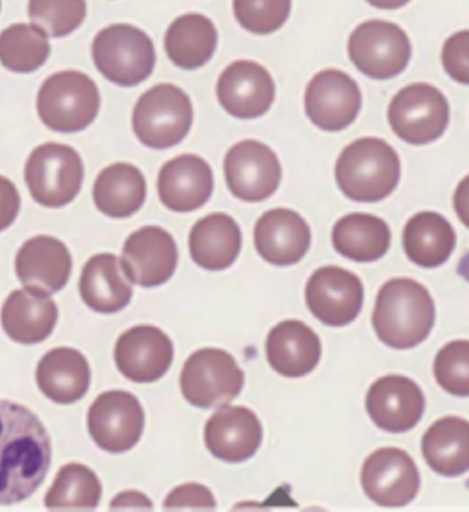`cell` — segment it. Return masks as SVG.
<instances>
[{
    "label": "cell",
    "mask_w": 469,
    "mask_h": 512,
    "mask_svg": "<svg viewBox=\"0 0 469 512\" xmlns=\"http://www.w3.org/2000/svg\"><path fill=\"white\" fill-rule=\"evenodd\" d=\"M50 466V436L38 416L24 405L0 400V506L31 497Z\"/></svg>",
    "instance_id": "1"
},
{
    "label": "cell",
    "mask_w": 469,
    "mask_h": 512,
    "mask_svg": "<svg viewBox=\"0 0 469 512\" xmlns=\"http://www.w3.org/2000/svg\"><path fill=\"white\" fill-rule=\"evenodd\" d=\"M372 323L383 344L394 349L415 348L434 327V301L419 282L391 279L376 298Z\"/></svg>",
    "instance_id": "2"
},
{
    "label": "cell",
    "mask_w": 469,
    "mask_h": 512,
    "mask_svg": "<svg viewBox=\"0 0 469 512\" xmlns=\"http://www.w3.org/2000/svg\"><path fill=\"white\" fill-rule=\"evenodd\" d=\"M335 178L339 189L350 200L382 201L400 182V157L382 139H358L350 143L336 161Z\"/></svg>",
    "instance_id": "3"
},
{
    "label": "cell",
    "mask_w": 469,
    "mask_h": 512,
    "mask_svg": "<svg viewBox=\"0 0 469 512\" xmlns=\"http://www.w3.org/2000/svg\"><path fill=\"white\" fill-rule=\"evenodd\" d=\"M101 97L90 76L81 72L55 73L44 81L38 95L40 120L57 132L83 131L98 116Z\"/></svg>",
    "instance_id": "4"
},
{
    "label": "cell",
    "mask_w": 469,
    "mask_h": 512,
    "mask_svg": "<svg viewBox=\"0 0 469 512\" xmlns=\"http://www.w3.org/2000/svg\"><path fill=\"white\" fill-rule=\"evenodd\" d=\"M92 58L107 80L117 86L134 87L154 71V44L139 28L110 25L95 36Z\"/></svg>",
    "instance_id": "5"
},
{
    "label": "cell",
    "mask_w": 469,
    "mask_h": 512,
    "mask_svg": "<svg viewBox=\"0 0 469 512\" xmlns=\"http://www.w3.org/2000/svg\"><path fill=\"white\" fill-rule=\"evenodd\" d=\"M132 125L139 141L151 149L179 145L191 130L190 98L172 84L150 88L136 103Z\"/></svg>",
    "instance_id": "6"
},
{
    "label": "cell",
    "mask_w": 469,
    "mask_h": 512,
    "mask_svg": "<svg viewBox=\"0 0 469 512\" xmlns=\"http://www.w3.org/2000/svg\"><path fill=\"white\" fill-rule=\"evenodd\" d=\"M84 165L73 147L44 143L25 165V182L33 200L46 208H62L80 193Z\"/></svg>",
    "instance_id": "7"
},
{
    "label": "cell",
    "mask_w": 469,
    "mask_h": 512,
    "mask_svg": "<svg viewBox=\"0 0 469 512\" xmlns=\"http://www.w3.org/2000/svg\"><path fill=\"white\" fill-rule=\"evenodd\" d=\"M245 374L234 357L220 349H202L184 363L180 388L184 399L198 408L223 407L242 392Z\"/></svg>",
    "instance_id": "8"
},
{
    "label": "cell",
    "mask_w": 469,
    "mask_h": 512,
    "mask_svg": "<svg viewBox=\"0 0 469 512\" xmlns=\"http://www.w3.org/2000/svg\"><path fill=\"white\" fill-rule=\"evenodd\" d=\"M347 50L358 71L375 80L400 75L412 57L411 40L404 29L382 20L358 25L350 36Z\"/></svg>",
    "instance_id": "9"
},
{
    "label": "cell",
    "mask_w": 469,
    "mask_h": 512,
    "mask_svg": "<svg viewBox=\"0 0 469 512\" xmlns=\"http://www.w3.org/2000/svg\"><path fill=\"white\" fill-rule=\"evenodd\" d=\"M450 119L449 102L438 88L426 83L402 88L389 106V123L395 135L411 145H427L445 134Z\"/></svg>",
    "instance_id": "10"
},
{
    "label": "cell",
    "mask_w": 469,
    "mask_h": 512,
    "mask_svg": "<svg viewBox=\"0 0 469 512\" xmlns=\"http://www.w3.org/2000/svg\"><path fill=\"white\" fill-rule=\"evenodd\" d=\"M144 429V411L134 394L110 390L88 411V432L103 451L123 453L138 444Z\"/></svg>",
    "instance_id": "11"
},
{
    "label": "cell",
    "mask_w": 469,
    "mask_h": 512,
    "mask_svg": "<svg viewBox=\"0 0 469 512\" xmlns=\"http://www.w3.org/2000/svg\"><path fill=\"white\" fill-rule=\"evenodd\" d=\"M228 189L239 200L261 202L278 190L282 167L271 147L257 141L236 143L224 161Z\"/></svg>",
    "instance_id": "12"
},
{
    "label": "cell",
    "mask_w": 469,
    "mask_h": 512,
    "mask_svg": "<svg viewBox=\"0 0 469 512\" xmlns=\"http://www.w3.org/2000/svg\"><path fill=\"white\" fill-rule=\"evenodd\" d=\"M306 304L321 323L343 327L360 315L364 286L357 275L341 267H323L310 276L305 289Z\"/></svg>",
    "instance_id": "13"
},
{
    "label": "cell",
    "mask_w": 469,
    "mask_h": 512,
    "mask_svg": "<svg viewBox=\"0 0 469 512\" xmlns=\"http://www.w3.org/2000/svg\"><path fill=\"white\" fill-rule=\"evenodd\" d=\"M365 495L382 507H404L415 499L420 474L405 451L383 448L365 460L361 471Z\"/></svg>",
    "instance_id": "14"
},
{
    "label": "cell",
    "mask_w": 469,
    "mask_h": 512,
    "mask_svg": "<svg viewBox=\"0 0 469 512\" xmlns=\"http://www.w3.org/2000/svg\"><path fill=\"white\" fill-rule=\"evenodd\" d=\"M361 102L356 81L336 69L317 73L306 88V114L324 131H342L352 125L360 113Z\"/></svg>",
    "instance_id": "15"
},
{
    "label": "cell",
    "mask_w": 469,
    "mask_h": 512,
    "mask_svg": "<svg viewBox=\"0 0 469 512\" xmlns=\"http://www.w3.org/2000/svg\"><path fill=\"white\" fill-rule=\"evenodd\" d=\"M120 261L129 282L142 287L164 285L177 267L175 239L161 227L140 228L129 235Z\"/></svg>",
    "instance_id": "16"
},
{
    "label": "cell",
    "mask_w": 469,
    "mask_h": 512,
    "mask_svg": "<svg viewBox=\"0 0 469 512\" xmlns=\"http://www.w3.org/2000/svg\"><path fill=\"white\" fill-rule=\"evenodd\" d=\"M114 359L118 370L129 381L155 382L171 368L173 344L157 327H132L118 338Z\"/></svg>",
    "instance_id": "17"
},
{
    "label": "cell",
    "mask_w": 469,
    "mask_h": 512,
    "mask_svg": "<svg viewBox=\"0 0 469 512\" xmlns=\"http://www.w3.org/2000/svg\"><path fill=\"white\" fill-rule=\"evenodd\" d=\"M275 81L257 62L238 61L221 73L217 97L221 106L238 119H257L275 101Z\"/></svg>",
    "instance_id": "18"
},
{
    "label": "cell",
    "mask_w": 469,
    "mask_h": 512,
    "mask_svg": "<svg viewBox=\"0 0 469 512\" xmlns=\"http://www.w3.org/2000/svg\"><path fill=\"white\" fill-rule=\"evenodd\" d=\"M426 407L422 389L412 379L389 375L378 379L367 394V411L379 429L404 433L420 422Z\"/></svg>",
    "instance_id": "19"
},
{
    "label": "cell",
    "mask_w": 469,
    "mask_h": 512,
    "mask_svg": "<svg viewBox=\"0 0 469 512\" xmlns=\"http://www.w3.org/2000/svg\"><path fill=\"white\" fill-rule=\"evenodd\" d=\"M16 272L25 289L50 296L68 283L72 274V254L59 239L39 235L18 250Z\"/></svg>",
    "instance_id": "20"
},
{
    "label": "cell",
    "mask_w": 469,
    "mask_h": 512,
    "mask_svg": "<svg viewBox=\"0 0 469 512\" xmlns=\"http://www.w3.org/2000/svg\"><path fill=\"white\" fill-rule=\"evenodd\" d=\"M213 172L195 154H183L166 162L158 176V194L166 208L187 213L202 208L213 194Z\"/></svg>",
    "instance_id": "21"
},
{
    "label": "cell",
    "mask_w": 469,
    "mask_h": 512,
    "mask_svg": "<svg viewBox=\"0 0 469 512\" xmlns=\"http://www.w3.org/2000/svg\"><path fill=\"white\" fill-rule=\"evenodd\" d=\"M312 232L304 217L290 209L264 213L254 228L258 254L269 264L287 267L299 263L310 248Z\"/></svg>",
    "instance_id": "22"
},
{
    "label": "cell",
    "mask_w": 469,
    "mask_h": 512,
    "mask_svg": "<svg viewBox=\"0 0 469 512\" xmlns=\"http://www.w3.org/2000/svg\"><path fill=\"white\" fill-rule=\"evenodd\" d=\"M205 442L214 458L246 462L256 455L262 442L260 419L246 407H223L206 423Z\"/></svg>",
    "instance_id": "23"
},
{
    "label": "cell",
    "mask_w": 469,
    "mask_h": 512,
    "mask_svg": "<svg viewBox=\"0 0 469 512\" xmlns=\"http://www.w3.org/2000/svg\"><path fill=\"white\" fill-rule=\"evenodd\" d=\"M321 357L319 335L299 320H286L273 327L267 338L268 363L283 377L310 374Z\"/></svg>",
    "instance_id": "24"
},
{
    "label": "cell",
    "mask_w": 469,
    "mask_h": 512,
    "mask_svg": "<svg viewBox=\"0 0 469 512\" xmlns=\"http://www.w3.org/2000/svg\"><path fill=\"white\" fill-rule=\"evenodd\" d=\"M3 330L18 344L43 342L53 334L58 322L57 304L48 296L31 290H14L0 313Z\"/></svg>",
    "instance_id": "25"
},
{
    "label": "cell",
    "mask_w": 469,
    "mask_h": 512,
    "mask_svg": "<svg viewBox=\"0 0 469 512\" xmlns=\"http://www.w3.org/2000/svg\"><path fill=\"white\" fill-rule=\"evenodd\" d=\"M36 382L47 399L62 405L73 404L83 399L90 388V364L76 349H53L40 360Z\"/></svg>",
    "instance_id": "26"
},
{
    "label": "cell",
    "mask_w": 469,
    "mask_h": 512,
    "mask_svg": "<svg viewBox=\"0 0 469 512\" xmlns=\"http://www.w3.org/2000/svg\"><path fill=\"white\" fill-rule=\"evenodd\" d=\"M132 294L131 283L124 274L120 259L114 254H96L84 265L80 278V296L92 311H123L131 302Z\"/></svg>",
    "instance_id": "27"
},
{
    "label": "cell",
    "mask_w": 469,
    "mask_h": 512,
    "mask_svg": "<svg viewBox=\"0 0 469 512\" xmlns=\"http://www.w3.org/2000/svg\"><path fill=\"white\" fill-rule=\"evenodd\" d=\"M242 232L238 223L224 213L203 217L190 234V254L195 264L208 271H223L238 259Z\"/></svg>",
    "instance_id": "28"
},
{
    "label": "cell",
    "mask_w": 469,
    "mask_h": 512,
    "mask_svg": "<svg viewBox=\"0 0 469 512\" xmlns=\"http://www.w3.org/2000/svg\"><path fill=\"white\" fill-rule=\"evenodd\" d=\"M146 193L143 173L125 162L103 169L94 184L96 208L113 219L135 215L146 201Z\"/></svg>",
    "instance_id": "29"
},
{
    "label": "cell",
    "mask_w": 469,
    "mask_h": 512,
    "mask_svg": "<svg viewBox=\"0 0 469 512\" xmlns=\"http://www.w3.org/2000/svg\"><path fill=\"white\" fill-rule=\"evenodd\" d=\"M386 221L367 213H350L335 224L332 243L336 252L357 263L382 259L390 248Z\"/></svg>",
    "instance_id": "30"
},
{
    "label": "cell",
    "mask_w": 469,
    "mask_h": 512,
    "mask_svg": "<svg viewBox=\"0 0 469 512\" xmlns=\"http://www.w3.org/2000/svg\"><path fill=\"white\" fill-rule=\"evenodd\" d=\"M217 29L202 14H184L176 18L165 36V49L169 60L179 68H201L213 57L217 47Z\"/></svg>",
    "instance_id": "31"
},
{
    "label": "cell",
    "mask_w": 469,
    "mask_h": 512,
    "mask_svg": "<svg viewBox=\"0 0 469 512\" xmlns=\"http://www.w3.org/2000/svg\"><path fill=\"white\" fill-rule=\"evenodd\" d=\"M454 248L456 232L449 221L438 213H417L405 226L406 256L420 267H439L449 260Z\"/></svg>",
    "instance_id": "32"
},
{
    "label": "cell",
    "mask_w": 469,
    "mask_h": 512,
    "mask_svg": "<svg viewBox=\"0 0 469 512\" xmlns=\"http://www.w3.org/2000/svg\"><path fill=\"white\" fill-rule=\"evenodd\" d=\"M423 455L435 473L457 477L469 470V422L449 416L435 422L423 438Z\"/></svg>",
    "instance_id": "33"
},
{
    "label": "cell",
    "mask_w": 469,
    "mask_h": 512,
    "mask_svg": "<svg viewBox=\"0 0 469 512\" xmlns=\"http://www.w3.org/2000/svg\"><path fill=\"white\" fill-rule=\"evenodd\" d=\"M102 485L84 464L70 463L59 470L44 504L48 510L91 511L101 502Z\"/></svg>",
    "instance_id": "34"
},
{
    "label": "cell",
    "mask_w": 469,
    "mask_h": 512,
    "mask_svg": "<svg viewBox=\"0 0 469 512\" xmlns=\"http://www.w3.org/2000/svg\"><path fill=\"white\" fill-rule=\"evenodd\" d=\"M47 33L38 25L16 24L0 33V62L11 72L31 73L50 57Z\"/></svg>",
    "instance_id": "35"
},
{
    "label": "cell",
    "mask_w": 469,
    "mask_h": 512,
    "mask_svg": "<svg viewBox=\"0 0 469 512\" xmlns=\"http://www.w3.org/2000/svg\"><path fill=\"white\" fill-rule=\"evenodd\" d=\"M29 17L51 38L75 32L87 16L86 0H29Z\"/></svg>",
    "instance_id": "36"
},
{
    "label": "cell",
    "mask_w": 469,
    "mask_h": 512,
    "mask_svg": "<svg viewBox=\"0 0 469 512\" xmlns=\"http://www.w3.org/2000/svg\"><path fill=\"white\" fill-rule=\"evenodd\" d=\"M291 0H234L236 20L246 31L269 35L290 17Z\"/></svg>",
    "instance_id": "37"
},
{
    "label": "cell",
    "mask_w": 469,
    "mask_h": 512,
    "mask_svg": "<svg viewBox=\"0 0 469 512\" xmlns=\"http://www.w3.org/2000/svg\"><path fill=\"white\" fill-rule=\"evenodd\" d=\"M438 385L453 396H469V341H453L435 357Z\"/></svg>",
    "instance_id": "38"
},
{
    "label": "cell",
    "mask_w": 469,
    "mask_h": 512,
    "mask_svg": "<svg viewBox=\"0 0 469 512\" xmlns=\"http://www.w3.org/2000/svg\"><path fill=\"white\" fill-rule=\"evenodd\" d=\"M442 64L446 73L460 84H469V31L454 33L443 44Z\"/></svg>",
    "instance_id": "39"
},
{
    "label": "cell",
    "mask_w": 469,
    "mask_h": 512,
    "mask_svg": "<svg viewBox=\"0 0 469 512\" xmlns=\"http://www.w3.org/2000/svg\"><path fill=\"white\" fill-rule=\"evenodd\" d=\"M165 511L179 510H216V500L206 486L199 484H186L177 486L164 503Z\"/></svg>",
    "instance_id": "40"
},
{
    "label": "cell",
    "mask_w": 469,
    "mask_h": 512,
    "mask_svg": "<svg viewBox=\"0 0 469 512\" xmlns=\"http://www.w3.org/2000/svg\"><path fill=\"white\" fill-rule=\"evenodd\" d=\"M21 198L17 187L9 179L0 176V231L9 228L17 219Z\"/></svg>",
    "instance_id": "41"
},
{
    "label": "cell",
    "mask_w": 469,
    "mask_h": 512,
    "mask_svg": "<svg viewBox=\"0 0 469 512\" xmlns=\"http://www.w3.org/2000/svg\"><path fill=\"white\" fill-rule=\"evenodd\" d=\"M110 510L112 511H123V510H143V511H151L153 510V503L150 502V499H147L143 493L129 491L120 493L113 499L112 504H110Z\"/></svg>",
    "instance_id": "42"
},
{
    "label": "cell",
    "mask_w": 469,
    "mask_h": 512,
    "mask_svg": "<svg viewBox=\"0 0 469 512\" xmlns=\"http://www.w3.org/2000/svg\"><path fill=\"white\" fill-rule=\"evenodd\" d=\"M454 211L465 227L469 228V175L461 180L453 198Z\"/></svg>",
    "instance_id": "43"
},
{
    "label": "cell",
    "mask_w": 469,
    "mask_h": 512,
    "mask_svg": "<svg viewBox=\"0 0 469 512\" xmlns=\"http://www.w3.org/2000/svg\"><path fill=\"white\" fill-rule=\"evenodd\" d=\"M367 2L369 5L376 7V9L394 10L400 9V7L405 6L411 0H367Z\"/></svg>",
    "instance_id": "44"
}]
</instances>
